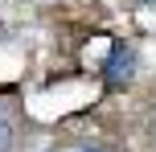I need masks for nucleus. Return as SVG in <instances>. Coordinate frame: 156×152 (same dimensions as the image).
I'll return each mask as SVG.
<instances>
[{"label":"nucleus","mask_w":156,"mask_h":152,"mask_svg":"<svg viewBox=\"0 0 156 152\" xmlns=\"http://www.w3.org/2000/svg\"><path fill=\"white\" fill-rule=\"evenodd\" d=\"M136 74V49L132 45H115L111 49V58H107V82H127Z\"/></svg>","instance_id":"f257e3e1"},{"label":"nucleus","mask_w":156,"mask_h":152,"mask_svg":"<svg viewBox=\"0 0 156 152\" xmlns=\"http://www.w3.org/2000/svg\"><path fill=\"white\" fill-rule=\"evenodd\" d=\"M12 136H16V132H12V119H8V111L0 107V152L12 148Z\"/></svg>","instance_id":"f03ea898"},{"label":"nucleus","mask_w":156,"mask_h":152,"mask_svg":"<svg viewBox=\"0 0 156 152\" xmlns=\"http://www.w3.org/2000/svg\"><path fill=\"white\" fill-rule=\"evenodd\" d=\"M74 152H99V148H74Z\"/></svg>","instance_id":"7ed1b4c3"}]
</instances>
